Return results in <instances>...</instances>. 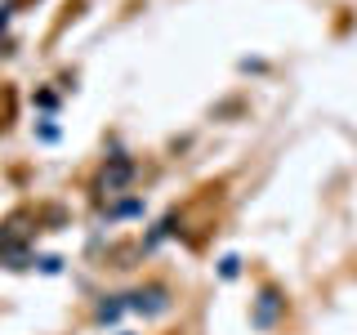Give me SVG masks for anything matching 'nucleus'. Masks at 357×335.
Returning a JSON list of instances; mask_svg holds the SVG:
<instances>
[{
    "label": "nucleus",
    "mask_w": 357,
    "mask_h": 335,
    "mask_svg": "<svg viewBox=\"0 0 357 335\" xmlns=\"http://www.w3.org/2000/svg\"><path fill=\"white\" fill-rule=\"evenodd\" d=\"M14 121H18V89L9 81H0V134L14 130Z\"/></svg>",
    "instance_id": "obj_4"
},
{
    "label": "nucleus",
    "mask_w": 357,
    "mask_h": 335,
    "mask_svg": "<svg viewBox=\"0 0 357 335\" xmlns=\"http://www.w3.org/2000/svg\"><path fill=\"white\" fill-rule=\"evenodd\" d=\"M36 228H40L36 210H27V206L9 210V215L0 219V260L18 264L22 255H27V246H31V237H36Z\"/></svg>",
    "instance_id": "obj_2"
},
{
    "label": "nucleus",
    "mask_w": 357,
    "mask_h": 335,
    "mask_svg": "<svg viewBox=\"0 0 357 335\" xmlns=\"http://www.w3.org/2000/svg\"><path fill=\"white\" fill-rule=\"evenodd\" d=\"M81 9H85V0H67V5H63V14H59V22H54V31H50V40H59L67 22H76V18H81Z\"/></svg>",
    "instance_id": "obj_5"
},
{
    "label": "nucleus",
    "mask_w": 357,
    "mask_h": 335,
    "mask_svg": "<svg viewBox=\"0 0 357 335\" xmlns=\"http://www.w3.org/2000/svg\"><path fill=\"white\" fill-rule=\"evenodd\" d=\"M14 5H31V0H14Z\"/></svg>",
    "instance_id": "obj_6"
},
{
    "label": "nucleus",
    "mask_w": 357,
    "mask_h": 335,
    "mask_svg": "<svg viewBox=\"0 0 357 335\" xmlns=\"http://www.w3.org/2000/svg\"><path fill=\"white\" fill-rule=\"evenodd\" d=\"M130 174H134V165L126 161V156H116L112 165H103V174H98V188H103V193H121Z\"/></svg>",
    "instance_id": "obj_3"
},
{
    "label": "nucleus",
    "mask_w": 357,
    "mask_h": 335,
    "mask_svg": "<svg viewBox=\"0 0 357 335\" xmlns=\"http://www.w3.org/2000/svg\"><path fill=\"white\" fill-rule=\"evenodd\" d=\"M223 206H228V179H210V184L192 188V193L170 210V223H165V228H170L183 246L201 251V246L215 237V228L223 219Z\"/></svg>",
    "instance_id": "obj_1"
},
{
    "label": "nucleus",
    "mask_w": 357,
    "mask_h": 335,
    "mask_svg": "<svg viewBox=\"0 0 357 335\" xmlns=\"http://www.w3.org/2000/svg\"><path fill=\"white\" fill-rule=\"evenodd\" d=\"M174 335H178V331H174Z\"/></svg>",
    "instance_id": "obj_7"
}]
</instances>
